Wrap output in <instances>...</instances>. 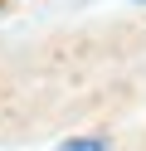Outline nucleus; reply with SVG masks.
<instances>
[{"mask_svg":"<svg viewBox=\"0 0 146 151\" xmlns=\"http://www.w3.org/2000/svg\"><path fill=\"white\" fill-rule=\"evenodd\" d=\"M58 151H107V141L102 137H73V141H63Z\"/></svg>","mask_w":146,"mask_h":151,"instance_id":"obj_1","label":"nucleus"},{"mask_svg":"<svg viewBox=\"0 0 146 151\" xmlns=\"http://www.w3.org/2000/svg\"><path fill=\"white\" fill-rule=\"evenodd\" d=\"M141 5H146V0H141Z\"/></svg>","mask_w":146,"mask_h":151,"instance_id":"obj_2","label":"nucleus"}]
</instances>
